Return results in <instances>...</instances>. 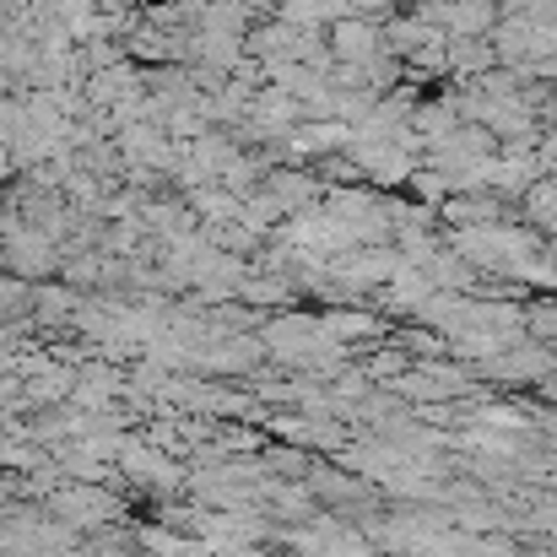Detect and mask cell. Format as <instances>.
Here are the masks:
<instances>
[{"mask_svg": "<svg viewBox=\"0 0 557 557\" xmlns=\"http://www.w3.org/2000/svg\"><path fill=\"white\" fill-rule=\"evenodd\" d=\"M33 460H38L33 449H22L16 438H0V466H33Z\"/></svg>", "mask_w": 557, "mask_h": 557, "instance_id": "cell-1", "label": "cell"}]
</instances>
